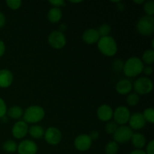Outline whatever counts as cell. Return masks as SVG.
Masks as SVG:
<instances>
[{"label":"cell","mask_w":154,"mask_h":154,"mask_svg":"<svg viewBox=\"0 0 154 154\" xmlns=\"http://www.w3.org/2000/svg\"><path fill=\"white\" fill-rule=\"evenodd\" d=\"M144 67L142 60L138 57H133L128 59L125 62L123 71L126 77L134 78L139 75L143 72Z\"/></svg>","instance_id":"1"},{"label":"cell","mask_w":154,"mask_h":154,"mask_svg":"<svg viewBox=\"0 0 154 154\" xmlns=\"http://www.w3.org/2000/svg\"><path fill=\"white\" fill-rule=\"evenodd\" d=\"M97 45L100 52L106 57H113L117 52V42L111 36L100 38Z\"/></svg>","instance_id":"2"},{"label":"cell","mask_w":154,"mask_h":154,"mask_svg":"<svg viewBox=\"0 0 154 154\" xmlns=\"http://www.w3.org/2000/svg\"><path fill=\"white\" fill-rule=\"evenodd\" d=\"M45 116V111L42 107L32 105L24 111L23 117V121L26 123H37L42 121Z\"/></svg>","instance_id":"3"},{"label":"cell","mask_w":154,"mask_h":154,"mask_svg":"<svg viewBox=\"0 0 154 154\" xmlns=\"http://www.w3.org/2000/svg\"><path fill=\"white\" fill-rule=\"evenodd\" d=\"M137 31L144 36H150L154 32V19L151 16H143L136 24Z\"/></svg>","instance_id":"4"},{"label":"cell","mask_w":154,"mask_h":154,"mask_svg":"<svg viewBox=\"0 0 154 154\" xmlns=\"http://www.w3.org/2000/svg\"><path fill=\"white\" fill-rule=\"evenodd\" d=\"M153 81L148 78L142 77L139 78L132 84V88H134L137 94L146 95L150 93L153 90Z\"/></svg>","instance_id":"5"},{"label":"cell","mask_w":154,"mask_h":154,"mask_svg":"<svg viewBox=\"0 0 154 154\" xmlns=\"http://www.w3.org/2000/svg\"><path fill=\"white\" fill-rule=\"evenodd\" d=\"M48 43L54 49H62L66 45V38L63 32L55 30L48 35Z\"/></svg>","instance_id":"6"},{"label":"cell","mask_w":154,"mask_h":154,"mask_svg":"<svg viewBox=\"0 0 154 154\" xmlns=\"http://www.w3.org/2000/svg\"><path fill=\"white\" fill-rule=\"evenodd\" d=\"M132 134H133L132 129L129 126H121L117 128L113 135L115 142H117V144L118 143L123 144L130 141Z\"/></svg>","instance_id":"7"},{"label":"cell","mask_w":154,"mask_h":154,"mask_svg":"<svg viewBox=\"0 0 154 154\" xmlns=\"http://www.w3.org/2000/svg\"><path fill=\"white\" fill-rule=\"evenodd\" d=\"M130 116V111L126 106L117 107L113 114L114 122L117 124L121 125V126H124V124L129 122Z\"/></svg>","instance_id":"8"},{"label":"cell","mask_w":154,"mask_h":154,"mask_svg":"<svg viewBox=\"0 0 154 154\" xmlns=\"http://www.w3.org/2000/svg\"><path fill=\"white\" fill-rule=\"evenodd\" d=\"M45 139L51 145H57L61 141L62 133L60 129L54 126H51L45 131Z\"/></svg>","instance_id":"9"},{"label":"cell","mask_w":154,"mask_h":154,"mask_svg":"<svg viewBox=\"0 0 154 154\" xmlns=\"http://www.w3.org/2000/svg\"><path fill=\"white\" fill-rule=\"evenodd\" d=\"M92 142H93V141L90 139L89 135L81 134V135L76 137L75 141H74V145L77 150L84 152L87 151L91 147Z\"/></svg>","instance_id":"10"},{"label":"cell","mask_w":154,"mask_h":154,"mask_svg":"<svg viewBox=\"0 0 154 154\" xmlns=\"http://www.w3.org/2000/svg\"><path fill=\"white\" fill-rule=\"evenodd\" d=\"M17 150L19 154H36L38 146L32 140H23L17 145Z\"/></svg>","instance_id":"11"},{"label":"cell","mask_w":154,"mask_h":154,"mask_svg":"<svg viewBox=\"0 0 154 154\" xmlns=\"http://www.w3.org/2000/svg\"><path fill=\"white\" fill-rule=\"evenodd\" d=\"M29 131L28 124L23 120L17 121L12 128V135L17 139H22L27 135Z\"/></svg>","instance_id":"12"},{"label":"cell","mask_w":154,"mask_h":154,"mask_svg":"<svg viewBox=\"0 0 154 154\" xmlns=\"http://www.w3.org/2000/svg\"><path fill=\"white\" fill-rule=\"evenodd\" d=\"M129 126L132 129H141L144 128L146 125V121L144 120L142 114L139 112L134 113L130 116L129 120Z\"/></svg>","instance_id":"13"},{"label":"cell","mask_w":154,"mask_h":154,"mask_svg":"<svg viewBox=\"0 0 154 154\" xmlns=\"http://www.w3.org/2000/svg\"><path fill=\"white\" fill-rule=\"evenodd\" d=\"M114 111L108 105H102L97 109V117L103 122L109 121L113 117Z\"/></svg>","instance_id":"14"},{"label":"cell","mask_w":154,"mask_h":154,"mask_svg":"<svg viewBox=\"0 0 154 154\" xmlns=\"http://www.w3.org/2000/svg\"><path fill=\"white\" fill-rule=\"evenodd\" d=\"M99 38H100V36H99V32L97 29H88L83 33V41L88 45L97 43Z\"/></svg>","instance_id":"15"},{"label":"cell","mask_w":154,"mask_h":154,"mask_svg":"<svg viewBox=\"0 0 154 154\" xmlns=\"http://www.w3.org/2000/svg\"><path fill=\"white\" fill-rule=\"evenodd\" d=\"M14 76L12 72L8 69H1L0 70V87L8 88L11 85L13 82Z\"/></svg>","instance_id":"16"},{"label":"cell","mask_w":154,"mask_h":154,"mask_svg":"<svg viewBox=\"0 0 154 154\" xmlns=\"http://www.w3.org/2000/svg\"><path fill=\"white\" fill-rule=\"evenodd\" d=\"M132 90V84L127 79L121 80L116 84V91L120 95L129 94Z\"/></svg>","instance_id":"17"},{"label":"cell","mask_w":154,"mask_h":154,"mask_svg":"<svg viewBox=\"0 0 154 154\" xmlns=\"http://www.w3.org/2000/svg\"><path fill=\"white\" fill-rule=\"evenodd\" d=\"M132 144L137 150H141L146 144V138L144 135L139 132L133 133L131 138Z\"/></svg>","instance_id":"18"},{"label":"cell","mask_w":154,"mask_h":154,"mask_svg":"<svg viewBox=\"0 0 154 154\" xmlns=\"http://www.w3.org/2000/svg\"><path fill=\"white\" fill-rule=\"evenodd\" d=\"M63 17V12L60 8H52L49 10L48 14V20L51 23H58Z\"/></svg>","instance_id":"19"},{"label":"cell","mask_w":154,"mask_h":154,"mask_svg":"<svg viewBox=\"0 0 154 154\" xmlns=\"http://www.w3.org/2000/svg\"><path fill=\"white\" fill-rule=\"evenodd\" d=\"M28 132L29 133L30 136L35 139H39L45 135V130L39 125H33V126H30L29 128Z\"/></svg>","instance_id":"20"},{"label":"cell","mask_w":154,"mask_h":154,"mask_svg":"<svg viewBox=\"0 0 154 154\" xmlns=\"http://www.w3.org/2000/svg\"><path fill=\"white\" fill-rule=\"evenodd\" d=\"M7 114L11 118L18 120L23 116V109L20 106L14 105V106L11 107L8 110H7Z\"/></svg>","instance_id":"21"},{"label":"cell","mask_w":154,"mask_h":154,"mask_svg":"<svg viewBox=\"0 0 154 154\" xmlns=\"http://www.w3.org/2000/svg\"><path fill=\"white\" fill-rule=\"evenodd\" d=\"M142 60L146 64L151 65L154 62V51L152 49H148L144 51L142 56Z\"/></svg>","instance_id":"22"},{"label":"cell","mask_w":154,"mask_h":154,"mask_svg":"<svg viewBox=\"0 0 154 154\" xmlns=\"http://www.w3.org/2000/svg\"><path fill=\"white\" fill-rule=\"evenodd\" d=\"M118 150V144L114 141H110L105 146V153L106 154H117Z\"/></svg>","instance_id":"23"},{"label":"cell","mask_w":154,"mask_h":154,"mask_svg":"<svg viewBox=\"0 0 154 154\" xmlns=\"http://www.w3.org/2000/svg\"><path fill=\"white\" fill-rule=\"evenodd\" d=\"M3 149L8 153H14L17 150V144L14 141L8 140L3 144Z\"/></svg>","instance_id":"24"},{"label":"cell","mask_w":154,"mask_h":154,"mask_svg":"<svg viewBox=\"0 0 154 154\" xmlns=\"http://www.w3.org/2000/svg\"><path fill=\"white\" fill-rule=\"evenodd\" d=\"M98 32H99L100 38L102 37H106V36H109V34L111 33V27L109 24H102V26L99 27L97 29Z\"/></svg>","instance_id":"25"},{"label":"cell","mask_w":154,"mask_h":154,"mask_svg":"<svg viewBox=\"0 0 154 154\" xmlns=\"http://www.w3.org/2000/svg\"><path fill=\"white\" fill-rule=\"evenodd\" d=\"M142 115L146 122H148L151 124L154 123V110L153 108H148L144 110Z\"/></svg>","instance_id":"26"},{"label":"cell","mask_w":154,"mask_h":154,"mask_svg":"<svg viewBox=\"0 0 154 154\" xmlns=\"http://www.w3.org/2000/svg\"><path fill=\"white\" fill-rule=\"evenodd\" d=\"M140 98L137 93H129L126 97V102L129 106H135L138 104Z\"/></svg>","instance_id":"27"},{"label":"cell","mask_w":154,"mask_h":154,"mask_svg":"<svg viewBox=\"0 0 154 154\" xmlns=\"http://www.w3.org/2000/svg\"><path fill=\"white\" fill-rule=\"evenodd\" d=\"M144 10L147 16L153 17L154 14V2L151 0L147 1L144 5Z\"/></svg>","instance_id":"28"},{"label":"cell","mask_w":154,"mask_h":154,"mask_svg":"<svg viewBox=\"0 0 154 154\" xmlns=\"http://www.w3.org/2000/svg\"><path fill=\"white\" fill-rule=\"evenodd\" d=\"M118 126L114 121H109L105 126V132L109 135H114V132L117 129Z\"/></svg>","instance_id":"29"},{"label":"cell","mask_w":154,"mask_h":154,"mask_svg":"<svg viewBox=\"0 0 154 154\" xmlns=\"http://www.w3.org/2000/svg\"><path fill=\"white\" fill-rule=\"evenodd\" d=\"M6 4L8 6V8H10L12 10H17L21 6L22 2L20 0H8L6 2Z\"/></svg>","instance_id":"30"},{"label":"cell","mask_w":154,"mask_h":154,"mask_svg":"<svg viewBox=\"0 0 154 154\" xmlns=\"http://www.w3.org/2000/svg\"><path fill=\"white\" fill-rule=\"evenodd\" d=\"M112 66L114 71H116V72H120V71H122L123 69L124 63L121 60H116L113 63Z\"/></svg>","instance_id":"31"},{"label":"cell","mask_w":154,"mask_h":154,"mask_svg":"<svg viewBox=\"0 0 154 154\" xmlns=\"http://www.w3.org/2000/svg\"><path fill=\"white\" fill-rule=\"evenodd\" d=\"M6 113H7V105L5 101L0 98V119L6 115Z\"/></svg>","instance_id":"32"},{"label":"cell","mask_w":154,"mask_h":154,"mask_svg":"<svg viewBox=\"0 0 154 154\" xmlns=\"http://www.w3.org/2000/svg\"><path fill=\"white\" fill-rule=\"evenodd\" d=\"M49 3L54 8L61 7V6H64L66 5V2L63 0H54V1H50Z\"/></svg>","instance_id":"33"},{"label":"cell","mask_w":154,"mask_h":154,"mask_svg":"<svg viewBox=\"0 0 154 154\" xmlns=\"http://www.w3.org/2000/svg\"><path fill=\"white\" fill-rule=\"evenodd\" d=\"M146 154H154V141L153 140L150 141L148 143L146 148Z\"/></svg>","instance_id":"34"},{"label":"cell","mask_w":154,"mask_h":154,"mask_svg":"<svg viewBox=\"0 0 154 154\" xmlns=\"http://www.w3.org/2000/svg\"><path fill=\"white\" fill-rule=\"evenodd\" d=\"M89 136H90V139H91L92 141H93V140H97L98 138H99V132L96 130L93 131V132H91V133L89 135Z\"/></svg>","instance_id":"35"},{"label":"cell","mask_w":154,"mask_h":154,"mask_svg":"<svg viewBox=\"0 0 154 154\" xmlns=\"http://www.w3.org/2000/svg\"><path fill=\"white\" fill-rule=\"evenodd\" d=\"M6 23V19L5 16L4 15V14L2 11H0V28H2L3 26H5Z\"/></svg>","instance_id":"36"},{"label":"cell","mask_w":154,"mask_h":154,"mask_svg":"<svg viewBox=\"0 0 154 154\" xmlns=\"http://www.w3.org/2000/svg\"><path fill=\"white\" fill-rule=\"evenodd\" d=\"M143 72L146 75H150L153 73V68L151 66H146V67H144L143 69Z\"/></svg>","instance_id":"37"},{"label":"cell","mask_w":154,"mask_h":154,"mask_svg":"<svg viewBox=\"0 0 154 154\" xmlns=\"http://www.w3.org/2000/svg\"><path fill=\"white\" fill-rule=\"evenodd\" d=\"M5 52V45L4 42L0 40V57L4 55Z\"/></svg>","instance_id":"38"},{"label":"cell","mask_w":154,"mask_h":154,"mask_svg":"<svg viewBox=\"0 0 154 154\" xmlns=\"http://www.w3.org/2000/svg\"><path fill=\"white\" fill-rule=\"evenodd\" d=\"M117 10L120 11H122L125 9V5L123 3H122L121 2H119L118 3H117Z\"/></svg>","instance_id":"39"},{"label":"cell","mask_w":154,"mask_h":154,"mask_svg":"<svg viewBox=\"0 0 154 154\" xmlns=\"http://www.w3.org/2000/svg\"><path fill=\"white\" fill-rule=\"evenodd\" d=\"M130 154H146L145 151H144V150H133V151H132L130 153Z\"/></svg>","instance_id":"40"},{"label":"cell","mask_w":154,"mask_h":154,"mask_svg":"<svg viewBox=\"0 0 154 154\" xmlns=\"http://www.w3.org/2000/svg\"><path fill=\"white\" fill-rule=\"evenodd\" d=\"M66 27H67V26H66V24H62V25L60 26V31L63 32V31H65V30L66 29Z\"/></svg>","instance_id":"41"},{"label":"cell","mask_w":154,"mask_h":154,"mask_svg":"<svg viewBox=\"0 0 154 154\" xmlns=\"http://www.w3.org/2000/svg\"><path fill=\"white\" fill-rule=\"evenodd\" d=\"M134 2L135 3V4H142V3H144V0H135L134 1Z\"/></svg>","instance_id":"42"},{"label":"cell","mask_w":154,"mask_h":154,"mask_svg":"<svg viewBox=\"0 0 154 154\" xmlns=\"http://www.w3.org/2000/svg\"><path fill=\"white\" fill-rule=\"evenodd\" d=\"M1 119H2V122H5V123H6V122L8 121V118L6 117V115H5L4 117H2Z\"/></svg>","instance_id":"43"},{"label":"cell","mask_w":154,"mask_h":154,"mask_svg":"<svg viewBox=\"0 0 154 154\" xmlns=\"http://www.w3.org/2000/svg\"><path fill=\"white\" fill-rule=\"evenodd\" d=\"M70 2H72V3H80V2H81V1H70Z\"/></svg>","instance_id":"44"},{"label":"cell","mask_w":154,"mask_h":154,"mask_svg":"<svg viewBox=\"0 0 154 154\" xmlns=\"http://www.w3.org/2000/svg\"><path fill=\"white\" fill-rule=\"evenodd\" d=\"M152 48H154V39H152Z\"/></svg>","instance_id":"45"}]
</instances>
